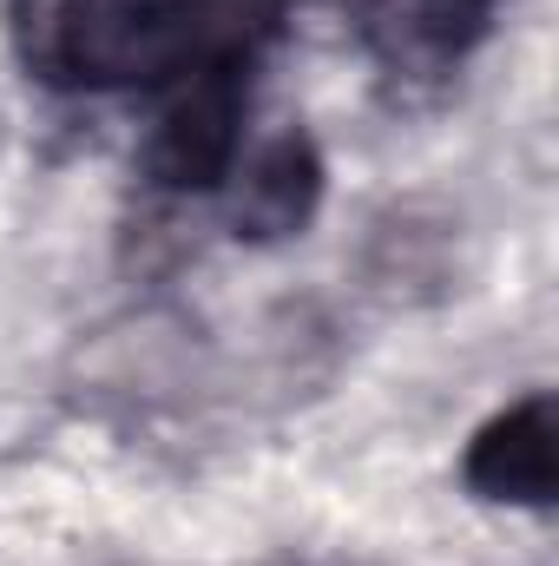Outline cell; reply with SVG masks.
<instances>
[{"mask_svg":"<svg viewBox=\"0 0 559 566\" xmlns=\"http://www.w3.org/2000/svg\"><path fill=\"white\" fill-rule=\"evenodd\" d=\"M461 488L487 507H553L559 494V409L547 389L507 402L474 428L461 454Z\"/></svg>","mask_w":559,"mask_h":566,"instance_id":"4","label":"cell"},{"mask_svg":"<svg viewBox=\"0 0 559 566\" xmlns=\"http://www.w3.org/2000/svg\"><path fill=\"white\" fill-rule=\"evenodd\" d=\"M356 46L395 80L454 73L500 20V0H336Z\"/></svg>","mask_w":559,"mask_h":566,"instance_id":"3","label":"cell"},{"mask_svg":"<svg viewBox=\"0 0 559 566\" xmlns=\"http://www.w3.org/2000/svg\"><path fill=\"white\" fill-rule=\"evenodd\" d=\"M224 185H231V238L238 244H283V238H303L309 218L323 211L329 165L303 126H283L264 145H251Z\"/></svg>","mask_w":559,"mask_h":566,"instance_id":"5","label":"cell"},{"mask_svg":"<svg viewBox=\"0 0 559 566\" xmlns=\"http://www.w3.org/2000/svg\"><path fill=\"white\" fill-rule=\"evenodd\" d=\"M244 113H251V66H204L178 80L145 133V178L171 198L218 191L244 158Z\"/></svg>","mask_w":559,"mask_h":566,"instance_id":"2","label":"cell"},{"mask_svg":"<svg viewBox=\"0 0 559 566\" xmlns=\"http://www.w3.org/2000/svg\"><path fill=\"white\" fill-rule=\"evenodd\" d=\"M283 0H13V53L53 93L178 86L204 66H257Z\"/></svg>","mask_w":559,"mask_h":566,"instance_id":"1","label":"cell"}]
</instances>
